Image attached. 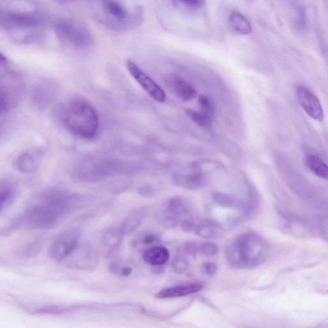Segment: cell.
<instances>
[{
    "label": "cell",
    "mask_w": 328,
    "mask_h": 328,
    "mask_svg": "<svg viewBox=\"0 0 328 328\" xmlns=\"http://www.w3.org/2000/svg\"><path fill=\"white\" fill-rule=\"evenodd\" d=\"M66 121L69 131L81 139H92L97 134L98 115L93 106L86 100L76 99L70 103Z\"/></svg>",
    "instance_id": "cell-3"
},
{
    "label": "cell",
    "mask_w": 328,
    "mask_h": 328,
    "mask_svg": "<svg viewBox=\"0 0 328 328\" xmlns=\"http://www.w3.org/2000/svg\"><path fill=\"white\" fill-rule=\"evenodd\" d=\"M7 107V101L6 99L0 96V114L3 112Z\"/></svg>",
    "instance_id": "cell-33"
},
{
    "label": "cell",
    "mask_w": 328,
    "mask_h": 328,
    "mask_svg": "<svg viewBox=\"0 0 328 328\" xmlns=\"http://www.w3.org/2000/svg\"><path fill=\"white\" fill-rule=\"evenodd\" d=\"M201 270L202 273L204 274L212 276V275L216 273L217 271H218V267L214 263L207 262L202 265Z\"/></svg>",
    "instance_id": "cell-29"
},
{
    "label": "cell",
    "mask_w": 328,
    "mask_h": 328,
    "mask_svg": "<svg viewBox=\"0 0 328 328\" xmlns=\"http://www.w3.org/2000/svg\"><path fill=\"white\" fill-rule=\"evenodd\" d=\"M200 251L204 256L207 257H212V256L218 254L219 248L216 243L212 242H206L202 243L200 246Z\"/></svg>",
    "instance_id": "cell-27"
},
{
    "label": "cell",
    "mask_w": 328,
    "mask_h": 328,
    "mask_svg": "<svg viewBox=\"0 0 328 328\" xmlns=\"http://www.w3.org/2000/svg\"><path fill=\"white\" fill-rule=\"evenodd\" d=\"M306 161L308 168L315 176L322 179H327V166L321 158L313 154H310L306 156Z\"/></svg>",
    "instance_id": "cell-18"
},
{
    "label": "cell",
    "mask_w": 328,
    "mask_h": 328,
    "mask_svg": "<svg viewBox=\"0 0 328 328\" xmlns=\"http://www.w3.org/2000/svg\"><path fill=\"white\" fill-rule=\"evenodd\" d=\"M88 199L65 194L51 192L42 195L29 204L26 218L32 228L47 230L56 226L67 215L84 209Z\"/></svg>",
    "instance_id": "cell-1"
},
{
    "label": "cell",
    "mask_w": 328,
    "mask_h": 328,
    "mask_svg": "<svg viewBox=\"0 0 328 328\" xmlns=\"http://www.w3.org/2000/svg\"><path fill=\"white\" fill-rule=\"evenodd\" d=\"M13 196V187L9 183L0 182V212L10 203Z\"/></svg>",
    "instance_id": "cell-21"
},
{
    "label": "cell",
    "mask_w": 328,
    "mask_h": 328,
    "mask_svg": "<svg viewBox=\"0 0 328 328\" xmlns=\"http://www.w3.org/2000/svg\"><path fill=\"white\" fill-rule=\"evenodd\" d=\"M182 230L185 232H190L196 228L195 226V224L194 222L190 219H186V220L183 221L182 224Z\"/></svg>",
    "instance_id": "cell-32"
},
{
    "label": "cell",
    "mask_w": 328,
    "mask_h": 328,
    "mask_svg": "<svg viewBox=\"0 0 328 328\" xmlns=\"http://www.w3.org/2000/svg\"><path fill=\"white\" fill-rule=\"evenodd\" d=\"M6 57L4 56V55L1 53H0V64L4 63V62H6Z\"/></svg>",
    "instance_id": "cell-35"
},
{
    "label": "cell",
    "mask_w": 328,
    "mask_h": 328,
    "mask_svg": "<svg viewBox=\"0 0 328 328\" xmlns=\"http://www.w3.org/2000/svg\"><path fill=\"white\" fill-rule=\"evenodd\" d=\"M123 235L120 229L110 228L103 234L102 241L107 247L115 248L121 243Z\"/></svg>",
    "instance_id": "cell-20"
},
{
    "label": "cell",
    "mask_w": 328,
    "mask_h": 328,
    "mask_svg": "<svg viewBox=\"0 0 328 328\" xmlns=\"http://www.w3.org/2000/svg\"><path fill=\"white\" fill-rule=\"evenodd\" d=\"M198 103L202 112L206 113V114L214 117L215 105L211 98L204 95L200 96Z\"/></svg>",
    "instance_id": "cell-25"
},
{
    "label": "cell",
    "mask_w": 328,
    "mask_h": 328,
    "mask_svg": "<svg viewBox=\"0 0 328 328\" xmlns=\"http://www.w3.org/2000/svg\"><path fill=\"white\" fill-rule=\"evenodd\" d=\"M98 13L106 25L115 28L125 29L134 26L139 21L141 14L132 10L123 0H100Z\"/></svg>",
    "instance_id": "cell-4"
},
{
    "label": "cell",
    "mask_w": 328,
    "mask_h": 328,
    "mask_svg": "<svg viewBox=\"0 0 328 328\" xmlns=\"http://www.w3.org/2000/svg\"><path fill=\"white\" fill-rule=\"evenodd\" d=\"M127 66L131 75L152 98L159 103L165 102L166 100L165 92L157 83L144 73L134 62L130 60L128 61Z\"/></svg>",
    "instance_id": "cell-8"
},
{
    "label": "cell",
    "mask_w": 328,
    "mask_h": 328,
    "mask_svg": "<svg viewBox=\"0 0 328 328\" xmlns=\"http://www.w3.org/2000/svg\"><path fill=\"white\" fill-rule=\"evenodd\" d=\"M55 1L59 4H66L67 2L70 1V0H55Z\"/></svg>",
    "instance_id": "cell-36"
},
{
    "label": "cell",
    "mask_w": 328,
    "mask_h": 328,
    "mask_svg": "<svg viewBox=\"0 0 328 328\" xmlns=\"http://www.w3.org/2000/svg\"><path fill=\"white\" fill-rule=\"evenodd\" d=\"M187 114L193 122L199 127L205 129H211L213 122L214 117L202 111H197L189 108L186 111Z\"/></svg>",
    "instance_id": "cell-19"
},
{
    "label": "cell",
    "mask_w": 328,
    "mask_h": 328,
    "mask_svg": "<svg viewBox=\"0 0 328 328\" xmlns=\"http://www.w3.org/2000/svg\"><path fill=\"white\" fill-rule=\"evenodd\" d=\"M174 271L178 274H183L186 272L189 267V263L186 258L178 256L173 262Z\"/></svg>",
    "instance_id": "cell-26"
},
{
    "label": "cell",
    "mask_w": 328,
    "mask_h": 328,
    "mask_svg": "<svg viewBox=\"0 0 328 328\" xmlns=\"http://www.w3.org/2000/svg\"><path fill=\"white\" fill-rule=\"evenodd\" d=\"M79 237L80 233L75 229L62 233L51 245L50 257L57 262L66 260L78 247Z\"/></svg>",
    "instance_id": "cell-7"
},
{
    "label": "cell",
    "mask_w": 328,
    "mask_h": 328,
    "mask_svg": "<svg viewBox=\"0 0 328 328\" xmlns=\"http://www.w3.org/2000/svg\"><path fill=\"white\" fill-rule=\"evenodd\" d=\"M247 1L251 2V3H252V2H255V0H247Z\"/></svg>",
    "instance_id": "cell-37"
},
{
    "label": "cell",
    "mask_w": 328,
    "mask_h": 328,
    "mask_svg": "<svg viewBox=\"0 0 328 328\" xmlns=\"http://www.w3.org/2000/svg\"><path fill=\"white\" fill-rule=\"evenodd\" d=\"M173 88L178 97L183 101H192L197 95V92L194 87L189 82L182 78L174 79Z\"/></svg>",
    "instance_id": "cell-17"
},
{
    "label": "cell",
    "mask_w": 328,
    "mask_h": 328,
    "mask_svg": "<svg viewBox=\"0 0 328 328\" xmlns=\"http://www.w3.org/2000/svg\"><path fill=\"white\" fill-rule=\"evenodd\" d=\"M67 259H69L70 267L82 270L95 268L98 261L96 251L91 246L86 245L79 246V244Z\"/></svg>",
    "instance_id": "cell-10"
},
{
    "label": "cell",
    "mask_w": 328,
    "mask_h": 328,
    "mask_svg": "<svg viewBox=\"0 0 328 328\" xmlns=\"http://www.w3.org/2000/svg\"><path fill=\"white\" fill-rule=\"evenodd\" d=\"M195 231L199 237L207 239H212L218 235V226L211 223H202L197 226Z\"/></svg>",
    "instance_id": "cell-22"
},
{
    "label": "cell",
    "mask_w": 328,
    "mask_h": 328,
    "mask_svg": "<svg viewBox=\"0 0 328 328\" xmlns=\"http://www.w3.org/2000/svg\"><path fill=\"white\" fill-rule=\"evenodd\" d=\"M156 240H157V238H156V235H153V234L148 233L142 238L141 242L144 245H149L153 244L154 242H156Z\"/></svg>",
    "instance_id": "cell-31"
},
{
    "label": "cell",
    "mask_w": 328,
    "mask_h": 328,
    "mask_svg": "<svg viewBox=\"0 0 328 328\" xmlns=\"http://www.w3.org/2000/svg\"><path fill=\"white\" fill-rule=\"evenodd\" d=\"M41 250V245L38 242H32L26 245L23 251L24 255L26 257H35L39 253Z\"/></svg>",
    "instance_id": "cell-28"
},
{
    "label": "cell",
    "mask_w": 328,
    "mask_h": 328,
    "mask_svg": "<svg viewBox=\"0 0 328 328\" xmlns=\"http://www.w3.org/2000/svg\"><path fill=\"white\" fill-rule=\"evenodd\" d=\"M146 214V209H139L134 211L123 221L120 230L123 235H130L134 232L141 224Z\"/></svg>",
    "instance_id": "cell-16"
},
{
    "label": "cell",
    "mask_w": 328,
    "mask_h": 328,
    "mask_svg": "<svg viewBox=\"0 0 328 328\" xmlns=\"http://www.w3.org/2000/svg\"><path fill=\"white\" fill-rule=\"evenodd\" d=\"M200 250V247L196 243L189 242L185 245V251L189 255H195Z\"/></svg>",
    "instance_id": "cell-30"
},
{
    "label": "cell",
    "mask_w": 328,
    "mask_h": 328,
    "mask_svg": "<svg viewBox=\"0 0 328 328\" xmlns=\"http://www.w3.org/2000/svg\"><path fill=\"white\" fill-rule=\"evenodd\" d=\"M176 184L189 190H197L204 186L207 182L206 175L201 171L193 168L190 173L178 174L175 177Z\"/></svg>",
    "instance_id": "cell-12"
},
{
    "label": "cell",
    "mask_w": 328,
    "mask_h": 328,
    "mask_svg": "<svg viewBox=\"0 0 328 328\" xmlns=\"http://www.w3.org/2000/svg\"><path fill=\"white\" fill-rule=\"evenodd\" d=\"M5 25L14 30H25L37 27L40 19L34 14L11 12L2 16Z\"/></svg>",
    "instance_id": "cell-11"
},
{
    "label": "cell",
    "mask_w": 328,
    "mask_h": 328,
    "mask_svg": "<svg viewBox=\"0 0 328 328\" xmlns=\"http://www.w3.org/2000/svg\"><path fill=\"white\" fill-rule=\"evenodd\" d=\"M58 37L64 44L76 48L90 45L91 37L83 25L70 21H62L55 26Z\"/></svg>",
    "instance_id": "cell-5"
},
{
    "label": "cell",
    "mask_w": 328,
    "mask_h": 328,
    "mask_svg": "<svg viewBox=\"0 0 328 328\" xmlns=\"http://www.w3.org/2000/svg\"><path fill=\"white\" fill-rule=\"evenodd\" d=\"M213 198L216 203L224 207V208H231L238 204L237 201L233 197L230 195L224 194V193H215Z\"/></svg>",
    "instance_id": "cell-24"
},
{
    "label": "cell",
    "mask_w": 328,
    "mask_h": 328,
    "mask_svg": "<svg viewBox=\"0 0 328 328\" xmlns=\"http://www.w3.org/2000/svg\"><path fill=\"white\" fill-rule=\"evenodd\" d=\"M296 95L301 107L312 119L322 121L324 119V111L319 99L312 91L303 86L296 88Z\"/></svg>",
    "instance_id": "cell-9"
},
{
    "label": "cell",
    "mask_w": 328,
    "mask_h": 328,
    "mask_svg": "<svg viewBox=\"0 0 328 328\" xmlns=\"http://www.w3.org/2000/svg\"><path fill=\"white\" fill-rule=\"evenodd\" d=\"M180 8L189 11H199L204 8L206 0H173Z\"/></svg>",
    "instance_id": "cell-23"
},
{
    "label": "cell",
    "mask_w": 328,
    "mask_h": 328,
    "mask_svg": "<svg viewBox=\"0 0 328 328\" xmlns=\"http://www.w3.org/2000/svg\"><path fill=\"white\" fill-rule=\"evenodd\" d=\"M228 23L231 28L239 34L246 35L252 32V26L250 21L239 12H231L228 16Z\"/></svg>",
    "instance_id": "cell-15"
},
{
    "label": "cell",
    "mask_w": 328,
    "mask_h": 328,
    "mask_svg": "<svg viewBox=\"0 0 328 328\" xmlns=\"http://www.w3.org/2000/svg\"><path fill=\"white\" fill-rule=\"evenodd\" d=\"M189 207L186 200L182 197H173L166 202L158 215V220L161 226L168 228L177 227L180 219L189 212Z\"/></svg>",
    "instance_id": "cell-6"
},
{
    "label": "cell",
    "mask_w": 328,
    "mask_h": 328,
    "mask_svg": "<svg viewBox=\"0 0 328 328\" xmlns=\"http://www.w3.org/2000/svg\"><path fill=\"white\" fill-rule=\"evenodd\" d=\"M269 247L259 235L253 233L242 234L226 248L225 257L231 266L246 269L259 266L266 261Z\"/></svg>",
    "instance_id": "cell-2"
},
{
    "label": "cell",
    "mask_w": 328,
    "mask_h": 328,
    "mask_svg": "<svg viewBox=\"0 0 328 328\" xmlns=\"http://www.w3.org/2000/svg\"><path fill=\"white\" fill-rule=\"evenodd\" d=\"M132 269L129 268V267H125L121 271V274L122 276H129L130 274H131Z\"/></svg>",
    "instance_id": "cell-34"
},
{
    "label": "cell",
    "mask_w": 328,
    "mask_h": 328,
    "mask_svg": "<svg viewBox=\"0 0 328 328\" xmlns=\"http://www.w3.org/2000/svg\"><path fill=\"white\" fill-rule=\"evenodd\" d=\"M202 289H203V285L199 283L179 284V285L170 286L162 289L158 292L156 297L160 299L180 298V297L197 293V292L202 290Z\"/></svg>",
    "instance_id": "cell-13"
},
{
    "label": "cell",
    "mask_w": 328,
    "mask_h": 328,
    "mask_svg": "<svg viewBox=\"0 0 328 328\" xmlns=\"http://www.w3.org/2000/svg\"><path fill=\"white\" fill-rule=\"evenodd\" d=\"M170 258V252L167 248L162 246H155L149 248L144 252V261L153 266L160 267L166 264Z\"/></svg>",
    "instance_id": "cell-14"
}]
</instances>
